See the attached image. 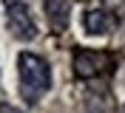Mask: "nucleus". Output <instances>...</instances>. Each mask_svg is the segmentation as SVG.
Instances as JSON below:
<instances>
[{
  "label": "nucleus",
  "mask_w": 125,
  "mask_h": 113,
  "mask_svg": "<svg viewBox=\"0 0 125 113\" xmlns=\"http://www.w3.org/2000/svg\"><path fill=\"white\" fill-rule=\"evenodd\" d=\"M17 68H20V93L29 105H34L51 88V68L43 57L29 54V51L17 57Z\"/></svg>",
  "instance_id": "nucleus-1"
},
{
  "label": "nucleus",
  "mask_w": 125,
  "mask_h": 113,
  "mask_svg": "<svg viewBox=\"0 0 125 113\" xmlns=\"http://www.w3.org/2000/svg\"><path fill=\"white\" fill-rule=\"evenodd\" d=\"M3 9H6V26L17 40L37 37V23H34V17L23 0H3Z\"/></svg>",
  "instance_id": "nucleus-2"
},
{
  "label": "nucleus",
  "mask_w": 125,
  "mask_h": 113,
  "mask_svg": "<svg viewBox=\"0 0 125 113\" xmlns=\"http://www.w3.org/2000/svg\"><path fill=\"white\" fill-rule=\"evenodd\" d=\"M111 65V57L108 51H77L74 54V74L80 79H88V76H97L102 68Z\"/></svg>",
  "instance_id": "nucleus-3"
},
{
  "label": "nucleus",
  "mask_w": 125,
  "mask_h": 113,
  "mask_svg": "<svg viewBox=\"0 0 125 113\" xmlns=\"http://www.w3.org/2000/svg\"><path fill=\"white\" fill-rule=\"evenodd\" d=\"M46 17H48V26L51 31L62 34L68 28V20H71V0H46Z\"/></svg>",
  "instance_id": "nucleus-4"
},
{
  "label": "nucleus",
  "mask_w": 125,
  "mask_h": 113,
  "mask_svg": "<svg viewBox=\"0 0 125 113\" xmlns=\"http://www.w3.org/2000/svg\"><path fill=\"white\" fill-rule=\"evenodd\" d=\"M83 26H85L88 34H108L111 26H114V17L105 11L102 6H94L83 14Z\"/></svg>",
  "instance_id": "nucleus-5"
},
{
  "label": "nucleus",
  "mask_w": 125,
  "mask_h": 113,
  "mask_svg": "<svg viewBox=\"0 0 125 113\" xmlns=\"http://www.w3.org/2000/svg\"><path fill=\"white\" fill-rule=\"evenodd\" d=\"M0 113H20V110H14L11 105H0Z\"/></svg>",
  "instance_id": "nucleus-6"
}]
</instances>
